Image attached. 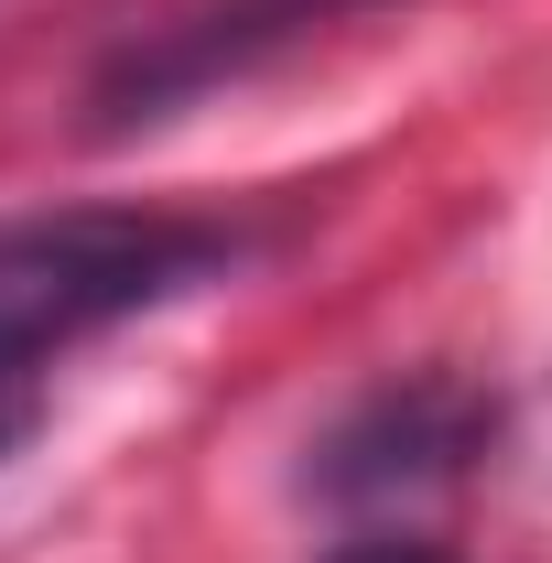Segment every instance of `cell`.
Here are the masks:
<instances>
[{
	"mask_svg": "<svg viewBox=\"0 0 552 563\" xmlns=\"http://www.w3.org/2000/svg\"><path fill=\"white\" fill-rule=\"evenodd\" d=\"M239 217H174V207H76V217H0V336L66 347L87 325H120L163 292L239 272Z\"/></svg>",
	"mask_w": 552,
	"mask_h": 563,
	"instance_id": "6da1fadb",
	"label": "cell"
},
{
	"mask_svg": "<svg viewBox=\"0 0 552 563\" xmlns=\"http://www.w3.org/2000/svg\"><path fill=\"white\" fill-rule=\"evenodd\" d=\"M487 444H498V401L455 368H401L379 390H357L314 444H303V488L336 498V509H390L422 498L444 477H466Z\"/></svg>",
	"mask_w": 552,
	"mask_h": 563,
	"instance_id": "7a4b0ae2",
	"label": "cell"
},
{
	"mask_svg": "<svg viewBox=\"0 0 552 563\" xmlns=\"http://www.w3.org/2000/svg\"><path fill=\"white\" fill-rule=\"evenodd\" d=\"M368 11H390V0H196V11L131 33V44L98 66V131L174 120V109H196L207 87H239V76H261L272 55L336 33V22H368Z\"/></svg>",
	"mask_w": 552,
	"mask_h": 563,
	"instance_id": "3957f363",
	"label": "cell"
},
{
	"mask_svg": "<svg viewBox=\"0 0 552 563\" xmlns=\"http://www.w3.org/2000/svg\"><path fill=\"white\" fill-rule=\"evenodd\" d=\"M44 368H55V347H33V336H0V455L44 422Z\"/></svg>",
	"mask_w": 552,
	"mask_h": 563,
	"instance_id": "277c9868",
	"label": "cell"
},
{
	"mask_svg": "<svg viewBox=\"0 0 552 563\" xmlns=\"http://www.w3.org/2000/svg\"><path fill=\"white\" fill-rule=\"evenodd\" d=\"M325 563H455V553L422 542V531H357V542H336Z\"/></svg>",
	"mask_w": 552,
	"mask_h": 563,
	"instance_id": "5b68a950",
	"label": "cell"
}]
</instances>
